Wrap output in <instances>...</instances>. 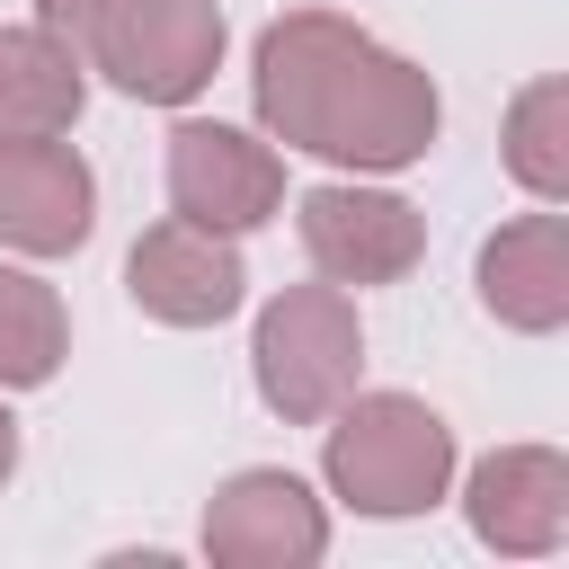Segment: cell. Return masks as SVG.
Returning a JSON list of instances; mask_svg holds the SVG:
<instances>
[{
  "mask_svg": "<svg viewBox=\"0 0 569 569\" xmlns=\"http://www.w3.org/2000/svg\"><path fill=\"white\" fill-rule=\"evenodd\" d=\"M276 204H284L276 142H258L240 124H213V116H178L169 124V213L240 240V231L276 222Z\"/></svg>",
  "mask_w": 569,
  "mask_h": 569,
  "instance_id": "8992f818",
  "label": "cell"
},
{
  "mask_svg": "<svg viewBox=\"0 0 569 569\" xmlns=\"http://www.w3.org/2000/svg\"><path fill=\"white\" fill-rule=\"evenodd\" d=\"M293 231H302V258L329 276V284H400L418 258H427V213L391 187H365V178H329L293 204Z\"/></svg>",
  "mask_w": 569,
  "mask_h": 569,
  "instance_id": "5b68a950",
  "label": "cell"
},
{
  "mask_svg": "<svg viewBox=\"0 0 569 569\" xmlns=\"http://www.w3.org/2000/svg\"><path fill=\"white\" fill-rule=\"evenodd\" d=\"M124 293H133V311L160 320V329H222V320L249 302V267H240L231 231H204V222L169 213V222H151V231L133 240Z\"/></svg>",
  "mask_w": 569,
  "mask_h": 569,
  "instance_id": "52a82bcc",
  "label": "cell"
},
{
  "mask_svg": "<svg viewBox=\"0 0 569 569\" xmlns=\"http://www.w3.org/2000/svg\"><path fill=\"white\" fill-rule=\"evenodd\" d=\"M71 356V311L44 276L0 267V391H44Z\"/></svg>",
  "mask_w": 569,
  "mask_h": 569,
  "instance_id": "4fadbf2b",
  "label": "cell"
},
{
  "mask_svg": "<svg viewBox=\"0 0 569 569\" xmlns=\"http://www.w3.org/2000/svg\"><path fill=\"white\" fill-rule=\"evenodd\" d=\"M89 107V71L53 27H0V142L71 133Z\"/></svg>",
  "mask_w": 569,
  "mask_h": 569,
  "instance_id": "7c38bea8",
  "label": "cell"
},
{
  "mask_svg": "<svg viewBox=\"0 0 569 569\" xmlns=\"http://www.w3.org/2000/svg\"><path fill=\"white\" fill-rule=\"evenodd\" d=\"M471 284H480V311H489L498 329H516V338H551V329L569 320V222H560L551 204L498 222V231L480 240Z\"/></svg>",
  "mask_w": 569,
  "mask_h": 569,
  "instance_id": "8fae6325",
  "label": "cell"
},
{
  "mask_svg": "<svg viewBox=\"0 0 569 569\" xmlns=\"http://www.w3.org/2000/svg\"><path fill=\"white\" fill-rule=\"evenodd\" d=\"M320 471L329 498H347L356 516H427L453 489V427L418 400V391H347L320 418Z\"/></svg>",
  "mask_w": 569,
  "mask_h": 569,
  "instance_id": "3957f363",
  "label": "cell"
},
{
  "mask_svg": "<svg viewBox=\"0 0 569 569\" xmlns=\"http://www.w3.org/2000/svg\"><path fill=\"white\" fill-rule=\"evenodd\" d=\"M365 373V320L347 284H284L249 329V382L284 427H320Z\"/></svg>",
  "mask_w": 569,
  "mask_h": 569,
  "instance_id": "277c9868",
  "label": "cell"
},
{
  "mask_svg": "<svg viewBox=\"0 0 569 569\" xmlns=\"http://www.w3.org/2000/svg\"><path fill=\"white\" fill-rule=\"evenodd\" d=\"M507 178L533 204L569 196V80L560 71H542V80L516 89V107H507Z\"/></svg>",
  "mask_w": 569,
  "mask_h": 569,
  "instance_id": "5bb4252c",
  "label": "cell"
},
{
  "mask_svg": "<svg viewBox=\"0 0 569 569\" xmlns=\"http://www.w3.org/2000/svg\"><path fill=\"white\" fill-rule=\"evenodd\" d=\"M80 71H107L142 107H187L222 71V9L213 0H36Z\"/></svg>",
  "mask_w": 569,
  "mask_h": 569,
  "instance_id": "7a4b0ae2",
  "label": "cell"
},
{
  "mask_svg": "<svg viewBox=\"0 0 569 569\" xmlns=\"http://www.w3.org/2000/svg\"><path fill=\"white\" fill-rule=\"evenodd\" d=\"M329 551V507L311 498V480L249 462L204 498V560L213 569H311Z\"/></svg>",
  "mask_w": 569,
  "mask_h": 569,
  "instance_id": "ba28073f",
  "label": "cell"
},
{
  "mask_svg": "<svg viewBox=\"0 0 569 569\" xmlns=\"http://www.w3.org/2000/svg\"><path fill=\"white\" fill-rule=\"evenodd\" d=\"M98 231V178L89 160L44 133V142H0V240L18 258H71Z\"/></svg>",
  "mask_w": 569,
  "mask_h": 569,
  "instance_id": "30bf717a",
  "label": "cell"
},
{
  "mask_svg": "<svg viewBox=\"0 0 569 569\" xmlns=\"http://www.w3.org/2000/svg\"><path fill=\"white\" fill-rule=\"evenodd\" d=\"M462 516L471 542L507 551V560H542L569 542V453L560 445H498L471 462L462 480Z\"/></svg>",
  "mask_w": 569,
  "mask_h": 569,
  "instance_id": "9c48e42d",
  "label": "cell"
},
{
  "mask_svg": "<svg viewBox=\"0 0 569 569\" xmlns=\"http://www.w3.org/2000/svg\"><path fill=\"white\" fill-rule=\"evenodd\" d=\"M9 471H18V418H9V400H0V489H9Z\"/></svg>",
  "mask_w": 569,
  "mask_h": 569,
  "instance_id": "9a60e30c",
  "label": "cell"
},
{
  "mask_svg": "<svg viewBox=\"0 0 569 569\" xmlns=\"http://www.w3.org/2000/svg\"><path fill=\"white\" fill-rule=\"evenodd\" d=\"M249 98H258L267 142L311 151V160L356 169V178L427 160L436 124H445L436 80L409 53H391L373 27L338 18V9H284V18H267L258 53H249Z\"/></svg>",
  "mask_w": 569,
  "mask_h": 569,
  "instance_id": "6da1fadb",
  "label": "cell"
}]
</instances>
